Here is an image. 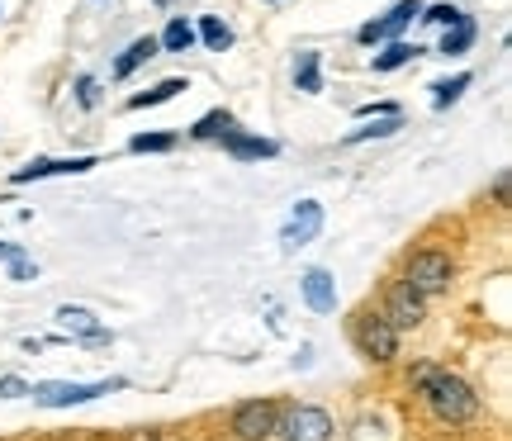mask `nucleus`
I'll use <instances>...</instances> for the list:
<instances>
[{"label":"nucleus","instance_id":"1","mask_svg":"<svg viewBox=\"0 0 512 441\" xmlns=\"http://www.w3.org/2000/svg\"><path fill=\"white\" fill-rule=\"evenodd\" d=\"M413 385H418L422 404L432 408V418L446 427H460V423H475L479 418V394L460 375L451 370H437V366H413Z\"/></svg>","mask_w":512,"mask_h":441},{"label":"nucleus","instance_id":"2","mask_svg":"<svg viewBox=\"0 0 512 441\" xmlns=\"http://www.w3.org/2000/svg\"><path fill=\"white\" fill-rule=\"evenodd\" d=\"M351 342H356V351L366 356V361H375V366H389L394 356H399V328L384 318V313H356V323H351Z\"/></svg>","mask_w":512,"mask_h":441},{"label":"nucleus","instance_id":"3","mask_svg":"<svg viewBox=\"0 0 512 441\" xmlns=\"http://www.w3.org/2000/svg\"><path fill=\"white\" fill-rule=\"evenodd\" d=\"M403 280H408L422 299L446 294V290H451V280H456V261L446 257V252H437V247H422V252H413V257H408Z\"/></svg>","mask_w":512,"mask_h":441},{"label":"nucleus","instance_id":"4","mask_svg":"<svg viewBox=\"0 0 512 441\" xmlns=\"http://www.w3.org/2000/svg\"><path fill=\"white\" fill-rule=\"evenodd\" d=\"M124 389V380H95V385H67V380H48V385H29L34 404L43 408H72V404H91L100 394H114Z\"/></svg>","mask_w":512,"mask_h":441},{"label":"nucleus","instance_id":"5","mask_svg":"<svg viewBox=\"0 0 512 441\" xmlns=\"http://www.w3.org/2000/svg\"><path fill=\"white\" fill-rule=\"evenodd\" d=\"M275 432L285 441H332V418L313 404H294L290 413H280Z\"/></svg>","mask_w":512,"mask_h":441},{"label":"nucleus","instance_id":"6","mask_svg":"<svg viewBox=\"0 0 512 441\" xmlns=\"http://www.w3.org/2000/svg\"><path fill=\"white\" fill-rule=\"evenodd\" d=\"M275 423H280V404L275 399H247V404L233 408V437L242 441H266L275 432Z\"/></svg>","mask_w":512,"mask_h":441},{"label":"nucleus","instance_id":"7","mask_svg":"<svg viewBox=\"0 0 512 441\" xmlns=\"http://www.w3.org/2000/svg\"><path fill=\"white\" fill-rule=\"evenodd\" d=\"M384 318H389V323H394V328H418L422 318H427V299H422L418 290H413V285H408V280H394V285H389V290H384Z\"/></svg>","mask_w":512,"mask_h":441},{"label":"nucleus","instance_id":"8","mask_svg":"<svg viewBox=\"0 0 512 441\" xmlns=\"http://www.w3.org/2000/svg\"><path fill=\"white\" fill-rule=\"evenodd\" d=\"M318 228H323V204H318V200H299V209L290 214L285 233H280V247H285V252H294V247H309V242L318 238Z\"/></svg>","mask_w":512,"mask_h":441},{"label":"nucleus","instance_id":"9","mask_svg":"<svg viewBox=\"0 0 512 441\" xmlns=\"http://www.w3.org/2000/svg\"><path fill=\"white\" fill-rule=\"evenodd\" d=\"M422 15V5L418 0H403V5H394V10H389V15L384 19H370V24H361V43H380V38H394V34H403V29H408V24H413V19Z\"/></svg>","mask_w":512,"mask_h":441},{"label":"nucleus","instance_id":"10","mask_svg":"<svg viewBox=\"0 0 512 441\" xmlns=\"http://www.w3.org/2000/svg\"><path fill=\"white\" fill-rule=\"evenodd\" d=\"M95 157H43V162H29V166H19L10 181L15 185H29V181H43V176H72V171H91Z\"/></svg>","mask_w":512,"mask_h":441},{"label":"nucleus","instance_id":"11","mask_svg":"<svg viewBox=\"0 0 512 441\" xmlns=\"http://www.w3.org/2000/svg\"><path fill=\"white\" fill-rule=\"evenodd\" d=\"M304 299H309V309L313 313H332L337 309V280L323 271V266H313V271H304Z\"/></svg>","mask_w":512,"mask_h":441},{"label":"nucleus","instance_id":"12","mask_svg":"<svg viewBox=\"0 0 512 441\" xmlns=\"http://www.w3.org/2000/svg\"><path fill=\"white\" fill-rule=\"evenodd\" d=\"M223 152L238 157V162H261V157H275L280 143H271V138H247V133H223Z\"/></svg>","mask_w":512,"mask_h":441},{"label":"nucleus","instance_id":"13","mask_svg":"<svg viewBox=\"0 0 512 441\" xmlns=\"http://www.w3.org/2000/svg\"><path fill=\"white\" fill-rule=\"evenodd\" d=\"M57 323H62L67 332H81L86 342H110V332H105L100 323H95V313L76 309V304H62V309H57Z\"/></svg>","mask_w":512,"mask_h":441},{"label":"nucleus","instance_id":"14","mask_svg":"<svg viewBox=\"0 0 512 441\" xmlns=\"http://www.w3.org/2000/svg\"><path fill=\"white\" fill-rule=\"evenodd\" d=\"M152 57H157V38H138V43H128V53L114 62V76L124 81V76H133L143 62H152Z\"/></svg>","mask_w":512,"mask_h":441},{"label":"nucleus","instance_id":"15","mask_svg":"<svg viewBox=\"0 0 512 441\" xmlns=\"http://www.w3.org/2000/svg\"><path fill=\"white\" fill-rule=\"evenodd\" d=\"M157 48H166V53H190V48H195V24L171 19V24H166V34L157 38Z\"/></svg>","mask_w":512,"mask_h":441},{"label":"nucleus","instance_id":"16","mask_svg":"<svg viewBox=\"0 0 512 441\" xmlns=\"http://www.w3.org/2000/svg\"><path fill=\"white\" fill-rule=\"evenodd\" d=\"M185 91V81L181 76H171V81H162V86H152V91H143V95H133L128 100V110H147V105H166V100H176V95Z\"/></svg>","mask_w":512,"mask_h":441},{"label":"nucleus","instance_id":"17","mask_svg":"<svg viewBox=\"0 0 512 441\" xmlns=\"http://www.w3.org/2000/svg\"><path fill=\"white\" fill-rule=\"evenodd\" d=\"M470 43H475V19H470V15H460L456 24L446 29V38H441V53H446V57H451V53H465Z\"/></svg>","mask_w":512,"mask_h":441},{"label":"nucleus","instance_id":"18","mask_svg":"<svg viewBox=\"0 0 512 441\" xmlns=\"http://www.w3.org/2000/svg\"><path fill=\"white\" fill-rule=\"evenodd\" d=\"M195 38H204L214 53H223V48H233V29L223 24V19H214V15H204L200 19V29H195Z\"/></svg>","mask_w":512,"mask_h":441},{"label":"nucleus","instance_id":"19","mask_svg":"<svg viewBox=\"0 0 512 441\" xmlns=\"http://www.w3.org/2000/svg\"><path fill=\"white\" fill-rule=\"evenodd\" d=\"M223 133H233V114H228V110H214V114H204L200 124L190 129V138L209 143V138H223Z\"/></svg>","mask_w":512,"mask_h":441},{"label":"nucleus","instance_id":"20","mask_svg":"<svg viewBox=\"0 0 512 441\" xmlns=\"http://www.w3.org/2000/svg\"><path fill=\"white\" fill-rule=\"evenodd\" d=\"M399 129H403V119H399V114H384V119H375V124H366V129L347 133V147L366 143V138H389V133H399Z\"/></svg>","mask_w":512,"mask_h":441},{"label":"nucleus","instance_id":"21","mask_svg":"<svg viewBox=\"0 0 512 441\" xmlns=\"http://www.w3.org/2000/svg\"><path fill=\"white\" fill-rule=\"evenodd\" d=\"M465 86H470V72L451 76V81H437V86H432V105H437V110H446V105H456Z\"/></svg>","mask_w":512,"mask_h":441},{"label":"nucleus","instance_id":"22","mask_svg":"<svg viewBox=\"0 0 512 441\" xmlns=\"http://www.w3.org/2000/svg\"><path fill=\"white\" fill-rule=\"evenodd\" d=\"M294 86L299 91H318V53H299V62H294Z\"/></svg>","mask_w":512,"mask_h":441},{"label":"nucleus","instance_id":"23","mask_svg":"<svg viewBox=\"0 0 512 441\" xmlns=\"http://www.w3.org/2000/svg\"><path fill=\"white\" fill-rule=\"evenodd\" d=\"M413 53H418V48H408V43H389V48L375 57V72H394L403 62H413Z\"/></svg>","mask_w":512,"mask_h":441},{"label":"nucleus","instance_id":"24","mask_svg":"<svg viewBox=\"0 0 512 441\" xmlns=\"http://www.w3.org/2000/svg\"><path fill=\"white\" fill-rule=\"evenodd\" d=\"M128 147H133V152H171L176 138H171V133H138Z\"/></svg>","mask_w":512,"mask_h":441},{"label":"nucleus","instance_id":"25","mask_svg":"<svg viewBox=\"0 0 512 441\" xmlns=\"http://www.w3.org/2000/svg\"><path fill=\"white\" fill-rule=\"evenodd\" d=\"M422 19H427V24H441V29H451V24L460 19V10L456 5H432V10H422Z\"/></svg>","mask_w":512,"mask_h":441},{"label":"nucleus","instance_id":"26","mask_svg":"<svg viewBox=\"0 0 512 441\" xmlns=\"http://www.w3.org/2000/svg\"><path fill=\"white\" fill-rule=\"evenodd\" d=\"M76 95H81V105H86V110H91L95 100H100V86H95L91 76H81V81H76Z\"/></svg>","mask_w":512,"mask_h":441},{"label":"nucleus","instance_id":"27","mask_svg":"<svg viewBox=\"0 0 512 441\" xmlns=\"http://www.w3.org/2000/svg\"><path fill=\"white\" fill-rule=\"evenodd\" d=\"M24 394H29L24 380H15V375H5V380H0V399H24Z\"/></svg>","mask_w":512,"mask_h":441},{"label":"nucleus","instance_id":"28","mask_svg":"<svg viewBox=\"0 0 512 441\" xmlns=\"http://www.w3.org/2000/svg\"><path fill=\"white\" fill-rule=\"evenodd\" d=\"M494 200H498V204H508V171H498V181H494Z\"/></svg>","mask_w":512,"mask_h":441},{"label":"nucleus","instance_id":"29","mask_svg":"<svg viewBox=\"0 0 512 441\" xmlns=\"http://www.w3.org/2000/svg\"><path fill=\"white\" fill-rule=\"evenodd\" d=\"M157 5H166V0H157Z\"/></svg>","mask_w":512,"mask_h":441}]
</instances>
